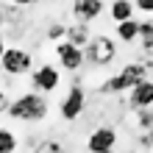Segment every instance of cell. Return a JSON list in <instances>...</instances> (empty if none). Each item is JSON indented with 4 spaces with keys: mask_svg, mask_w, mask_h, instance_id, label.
<instances>
[{
    "mask_svg": "<svg viewBox=\"0 0 153 153\" xmlns=\"http://www.w3.org/2000/svg\"><path fill=\"white\" fill-rule=\"evenodd\" d=\"M153 64H139V61H131V64H125L117 75L106 78L100 86H97V92L100 95H120V92H131L137 84H142V81H148V73H150Z\"/></svg>",
    "mask_w": 153,
    "mask_h": 153,
    "instance_id": "1",
    "label": "cell"
},
{
    "mask_svg": "<svg viewBox=\"0 0 153 153\" xmlns=\"http://www.w3.org/2000/svg\"><path fill=\"white\" fill-rule=\"evenodd\" d=\"M8 117L20 123H39L48 117V100L39 92H25L20 97H14L8 106Z\"/></svg>",
    "mask_w": 153,
    "mask_h": 153,
    "instance_id": "2",
    "label": "cell"
},
{
    "mask_svg": "<svg viewBox=\"0 0 153 153\" xmlns=\"http://www.w3.org/2000/svg\"><path fill=\"white\" fill-rule=\"evenodd\" d=\"M117 59V42L106 33H97V36L89 39L86 50H84V61H89L92 67H109Z\"/></svg>",
    "mask_w": 153,
    "mask_h": 153,
    "instance_id": "3",
    "label": "cell"
},
{
    "mask_svg": "<svg viewBox=\"0 0 153 153\" xmlns=\"http://www.w3.org/2000/svg\"><path fill=\"white\" fill-rule=\"evenodd\" d=\"M31 64H33V56L25 48H6V53L0 56V70L3 75H25L31 73Z\"/></svg>",
    "mask_w": 153,
    "mask_h": 153,
    "instance_id": "4",
    "label": "cell"
},
{
    "mask_svg": "<svg viewBox=\"0 0 153 153\" xmlns=\"http://www.w3.org/2000/svg\"><path fill=\"white\" fill-rule=\"evenodd\" d=\"M84 109H86V89L75 81V84L67 89L64 100H61V106H59V114H61V120L75 123L78 117L84 114Z\"/></svg>",
    "mask_w": 153,
    "mask_h": 153,
    "instance_id": "5",
    "label": "cell"
},
{
    "mask_svg": "<svg viewBox=\"0 0 153 153\" xmlns=\"http://www.w3.org/2000/svg\"><path fill=\"white\" fill-rule=\"evenodd\" d=\"M59 84H61V73H59L53 64H39V67L31 73V86H33V92H39V95L56 92Z\"/></svg>",
    "mask_w": 153,
    "mask_h": 153,
    "instance_id": "6",
    "label": "cell"
},
{
    "mask_svg": "<svg viewBox=\"0 0 153 153\" xmlns=\"http://www.w3.org/2000/svg\"><path fill=\"white\" fill-rule=\"evenodd\" d=\"M25 14H22V8H17V6H11V3H3V22H0V36L3 39H20L22 33H25Z\"/></svg>",
    "mask_w": 153,
    "mask_h": 153,
    "instance_id": "7",
    "label": "cell"
},
{
    "mask_svg": "<svg viewBox=\"0 0 153 153\" xmlns=\"http://www.w3.org/2000/svg\"><path fill=\"white\" fill-rule=\"evenodd\" d=\"M114 148H117V128H111V125H97L86 137L89 153H114Z\"/></svg>",
    "mask_w": 153,
    "mask_h": 153,
    "instance_id": "8",
    "label": "cell"
},
{
    "mask_svg": "<svg viewBox=\"0 0 153 153\" xmlns=\"http://www.w3.org/2000/svg\"><path fill=\"white\" fill-rule=\"evenodd\" d=\"M56 59H59V64L67 70V73H78L81 67H84V50L75 48V45H70V42H59L56 45Z\"/></svg>",
    "mask_w": 153,
    "mask_h": 153,
    "instance_id": "9",
    "label": "cell"
},
{
    "mask_svg": "<svg viewBox=\"0 0 153 153\" xmlns=\"http://www.w3.org/2000/svg\"><path fill=\"white\" fill-rule=\"evenodd\" d=\"M106 11L103 0H73V14H75V22H92L97 20Z\"/></svg>",
    "mask_w": 153,
    "mask_h": 153,
    "instance_id": "10",
    "label": "cell"
},
{
    "mask_svg": "<svg viewBox=\"0 0 153 153\" xmlns=\"http://www.w3.org/2000/svg\"><path fill=\"white\" fill-rule=\"evenodd\" d=\"M128 106L134 111H142V109H150L153 106V81H142L128 92Z\"/></svg>",
    "mask_w": 153,
    "mask_h": 153,
    "instance_id": "11",
    "label": "cell"
},
{
    "mask_svg": "<svg viewBox=\"0 0 153 153\" xmlns=\"http://www.w3.org/2000/svg\"><path fill=\"white\" fill-rule=\"evenodd\" d=\"M89 39H92V31H89L86 22H73V25H67V36H64V42H70V45H75V48L84 50L86 45H89Z\"/></svg>",
    "mask_w": 153,
    "mask_h": 153,
    "instance_id": "12",
    "label": "cell"
},
{
    "mask_svg": "<svg viewBox=\"0 0 153 153\" xmlns=\"http://www.w3.org/2000/svg\"><path fill=\"white\" fill-rule=\"evenodd\" d=\"M134 0H114L111 8H109V14H111V20L114 22H125V20H134Z\"/></svg>",
    "mask_w": 153,
    "mask_h": 153,
    "instance_id": "13",
    "label": "cell"
},
{
    "mask_svg": "<svg viewBox=\"0 0 153 153\" xmlns=\"http://www.w3.org/2000/svg\"><path fill=\"white\" fill-rule=\"evenodd\" d=\"M117 39L131 45L139 39V22L137 20H125V22H117Z\"/></svg>",
    "mask_w": 153,
    "mask_h": 153,
    "instance_id": "14",
    "label": "cell"
},
{
    "mask_svg": "<svg viewBox=\"0 0 153 153\" xmlns=\"http://www.w3.org/2000/svg\"><path fill=\"white\" fill-rule=\"evenodd\" d=\"M142 50H145V56H153V20H145L139 22V39Z\"/></svg>",
    "mask_w": 153,
    "mask_h": 153,
    "instance_id": "15",
    "label": "cell"
},
{
    "mask_svg": "<svg viewBox=\"0 0 153 153\" xmlns=\"http://www.w3.org/2000/svg\"><path fill=\"white\" fill-rule=\"evenodd\" d=\"M17 137H14V131H8V128H0V153H17Z\"/></svg>",
    "mask_w": 153,
    "mask_h": 153,
    "instance_id": "16",
    "label": "cell"
},
{
    "mask_svg": "<svg viewBox=\"0 0 153 153\" xmlns=\"http://www.w3.org/2000/svg\"><path fill=\"white\" fill-rule=\"evenodd\" d=\"M33 153H67V150H64V145L56 142V139H42L39 145L33 148Z\"/></svg>",
    "mask_w": 153,
    "mask_h": 153,
    "instance_id": "17",
    "label": "cell"
},
{
    "mask_svg": "<svg viewBox=\"0 0 153 153\" xmlns=\"http://www.w3.org/2000/svg\"><path fill=\"white\" fill-rule=\"evenodd\" d=\"M48 42H64V36H67V25H61V22H53L50 28H48Z\"/></svg>",
    "mask_w": 153,
    "mask_h": 153,
    "instance_id": "18",
    "label": "cell"
},
{
    "mask_svg": "<svg viewBox=\"0 0 153 153\" xmlns=\"http://www.w3.org/2000/svg\"><path fill=\"white\" fill-rule=\"evenodd\" d=\"M134 8H139L145 14H153V0H134Z\"/></svg>",
    "mask_w": 153,
    "mask_h": 153,
    "instance_id": "19",
    "label": "cell"
},
{
    "mask_svg": "<svg viewBox=\"0 0 153 153\" xmlns=\"http://www.w3.org/2000/svg\"><path fill=\"white\" fill-rule=\"evenodd\" d=\"M8 106H11V100H8V95L0 89V114H8Z\"/></svg>",
    "mask_w": 153,
    "mask_h": 153,
    "instance_id": "20",
    "label": "cell"
},
{
    "mask_svg": "<svg viewBox=\"0 0 153 153\" xmlns=\"http://www.w3.org/2000/svg\"><path fill=\"white\" fill-rule=\"evenodd\" d=\"M39 0H11V6H17V8H28V6H36Z\"/></svg>",
    "mask_w": 153,
    "mask_h": 153,
    "instance_id": "21",
    "label": "cell"
},
{
    "mask_svg": "<svg viewBox=\"0 0 153 153\" xmlns=\"http://www.w3.org/2000/svg\"><path fill=\"white\" fill-rule=\"evenodd\" d=\"M3 53H6V39L0 36V56H3Z\"/></svg>",
    "mask_w": 153,
    "mask_h": 153,
    "instance_id": "22",
    "label": "cell"
},
{
    "mask_svg": "<svg viewBox=\"0 0 153 153\" xmlns=\"http://www.w3.org/2000/svg\"><path fill=\"white\" fill-rule=\"evenodd\" d=\"M0 22H3V3H0Z\"/></svg>",
    "mask_w": 153,
    "mask_h": 153,
    "instance_id": "23",
    "label": "cell"
},
{
    "mask_svg": "<svg viewBox=\"0 0 153 153\" xmlns=\"http://www.w3.org/2000/svg\"><path fill=\"white\" fill-rule=\"evenodd\" d=\"M148 137H150V142H153V128H150V131H148Z\"/></svg>",
    "mask_w": 153,
    "mask_h": 153,
    "instance_id": "24",
    "label": "cell"
},
{
    "mask_svg": "<svg viewBox=\"0 0 153 153\" xmlns=\"http://www.w3.org/2000/svg\"><path fill=\"white\" fill-rule=\"evenodd\" d=\"M125 153H139V150H125Z\"/></svg>",
    "mask_w": 153,
    "mask_h": 153,
    "instance_id": "25",
    "label": "cell"
}]
</instances>
